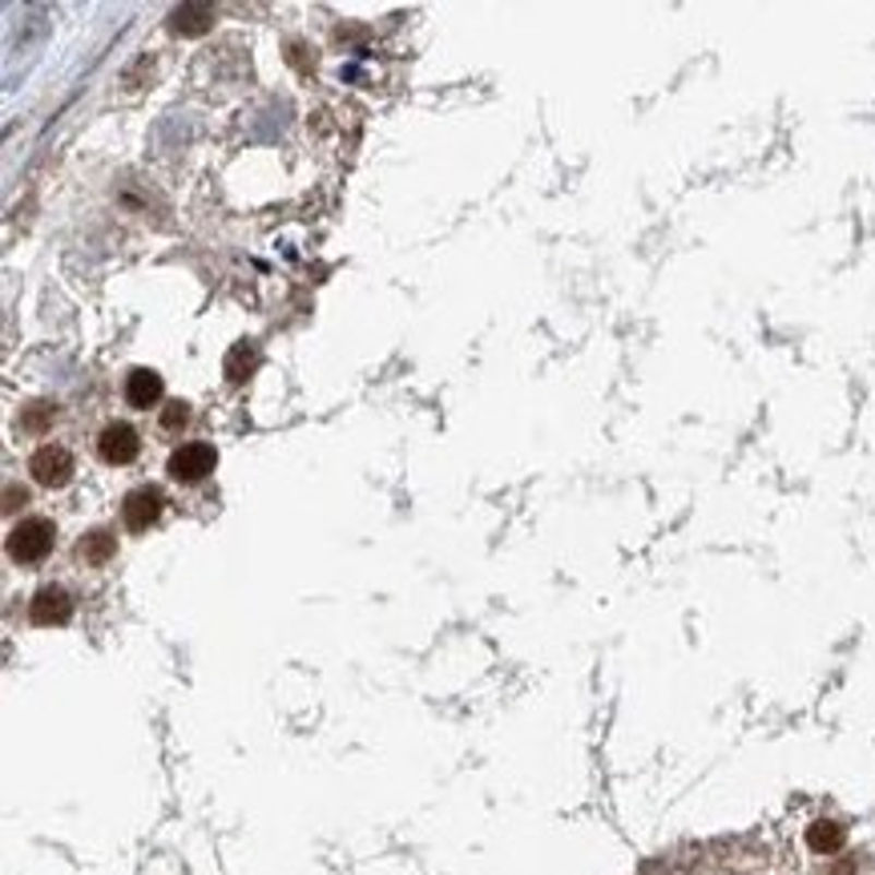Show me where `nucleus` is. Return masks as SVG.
I'll return each mask as SVG.
<instances>
[{"instance_id": "nucleus-1", "label": "nucleus", "mask_w": 875, "mask_h": 875, "mask_svg": "<svg viewBox=\"0 0 875 875\" xmlns=\"http://www.w3.org/2000/svg\"><path fill=\"white\" fill-rule=\"evenodd\" d=\"M53 541H57V529L49 517H25L16 520L9 537H4V549H9V558L16 565H37L53 553Z\"/></svg>"}, {"instance_id": "nucleus-2", "label": "nucleus", "mask_w": 875, "mask_h": 875, "mask_svg": "<svg viewBox=\"0 0 875 875\" xmlns=\"http://www.w3.org/2000/svg\"><path fill=\"white\" fill-rule=\"evenodd\" d=\"M214 465H218L214 444H206V440H190V444L170 452L166 472H170V480H178V484H202V480L214 472Z\"/></svg>"}, {"instance_id": "nucleus-3", "label": "nucleus", "mask_w": 875, "mask_h": 875, "mask_svg": "<svg viewBox=\"0 0 875 875\" xmlns=\"http://www.w3.org/2000/svg\"><path fill=\"white\" fill-rule=\"evenodd\" d=\"M73 472H77V460L61 444H40L28 456V477L37 480L40 489H65L69 480H73Z\"/></svg>"}, {"instance_id": "nucleus-4", "label": "nucleus", "mask_w": 875, "mask_h": 875, "mask_svg": "<svg viewBox=\"0 0 875 875\" xmlns=\"http://www.w3.org/2000/svg\"><path fill=\"white\" fill-rule=\"evenodd\" d=\"M137 452H142V436H137V428L125 424V420H109V424L97 432V456H101L109 468L133 465Z\"/></svg>"}, {"instance_id": "nucleus-5", "label": "nucleus", "mask_w": 875, "mask_h": 875, "mask_svg": "<svg viewBox=\"0 0 875 875\" xmlns=\"http://www.w3.org/2000/svg\"><path fill=\"white\" fill-rule=\"evenodd\" d=\"M161 504H166V496H161V489H154V484H137V489H130L125 492V501H121V520H125V529L146 532L149 525H158Z\"/></svg>"}, {"instance_id": "nucleus-6", "label": "nucleus", "mask_w": 875, "mask_h": 875, "mask_svg": "<svg viewBox=\"0 0 875 875\" xmlns=\"http://www.w3.org/2000/svg\"><path fill=\"white\" fill-rule=\"evenodd\" d=\"M73 618V597L61 585H40L28 601V622L33 625H65Z\"/></svg>"}, {"instance_id": "nucleus-7", "label": "nucleus", "mask_w": 875, "mask_h": 875, "mask_svg": "<svg viewBox=\"0 0 875 875\" xmlns=\"http://www.w3.org/2000/svg\"><path fill=\"white\" fill-rule=\"evenodd\" d=\"M121 396H125V404H130V408L149 411V408H158L161 396H166V380H161L154 368H133V372L125 375Z\"/></svg>"}, {"instance_id": "nucleus-8", "label": "nucleus", "mask_w": 875, "mask_h": 875, "mask_svg": "<svg viewBox=\"0 0 875 875\" xmlns=\"http://www.w3.org/2000/svg\"><path fill=\"white\" fill-rule=\"evenodd\" d=\"M113 553H118V537H113V532H106V529L85 532V537L77 541V558L85 561V565H106Z\"/></svg>"}, {"instance_id": "nucleus-9", "label": "nucleus", "mask_w": 875, "mask_h": 875, "mask_svg": "<svg viewBox=\"0 0 875 875\" xmlns=\"http://www.w3.org/2000/svg\"><path fill=\"white\" fill-rule=\"evenodd\" d=\"M254 368H259V347H254V344H235L230 351H226L223 372H226V380H230V384H247Z\"/></svg>"}, {"instance_id": "nucleus-10", "label": "nucleus", "mask_w": 875, "mask_h": 875, "mask_svg": "<svg viewBox=\"0 0 875 875\" xmlns=\"http://www.w3.org/2000/svg\"><path fill=\"white\" fill-rule=\"evenodd\" d=\"M843 839H848V831H843L839 823L819 819V823H811L807 848H811V851H819V855H836V851L843 848Z\"/></svg>"}, {"instance_id": "nucleus-11", "label": "nucleus", "mask_w": 875, "mask_h": 875, "mask_svg": "<svg viewBox=\"0 0 875 875\" xmlns=\"http://www.w3.org/2000/svg\"><path fill=\"white\" fill-rule=\"evenodd\" d=\"M49 420H57V404H28L21 416V432H45Z\"/></svg>"}, {"instance_id": "nucleus-12", "label": "nucleus", "mask_w": 875, "mask_h": 875, "mask_svg": "<svg viewBox=\"0 0 875 875\" xmlns=\"http://www.w3.org/2000/svg\"><path fill=\"white\" fill-rule=\"evenodd\" d=\"M190 424V404L187 399H170L166 408H161V428L166 432H178V428H187Z\"/></svg>"}]
</instances>
